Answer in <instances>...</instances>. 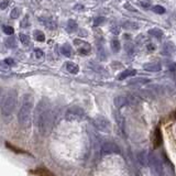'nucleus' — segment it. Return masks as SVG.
Instances as JSON below:
<instances>
[{
    "mask_svg": "<svg viewBox=\"0 0 176 176\" xmlns=\"http://www.w3.org/2000/svg\"><path fill=\"white\" fill-rule=\"evenodd\" d=\"M149 34L156 39H161L163 36V31L160 29H151V30H149Z\"/></svg>",
    "mask_w": 176,
    "mask_h": 176,
    "instance_id": "16",
    "label": "nucleus"
},
{
    "mask_svg": "<svg viewBox=\"0 0 176 176\" xmlns=\"http://www.w3.org/2000/svg\"><path fill=\"white\" fill-rule=\"evenodd\" d=\"M72 52H73V51H72V48H70L68 44H65V45L62 48V53H63L65 56H68V57L72 56Z\"/></svg>",
    "mask_w": 176,
    "mask_h": 176,
    "instance_id": "18",
    "label": "nucleus"
},
{
    "mask_svg": "<svg viewBox=\"0 0 176 176\" xmlns=\"http://www.w3.org/2000/svg\"><path fill=\"white\" fill-rule=\"evenodd\" d=\"M34 52H35V56H36V58H42L43 55H44V54H43V51L39 50V48H36Z\"/></svg>",
    "mask_w": 176,
    "mask_h": 176,
    "instance_id": "30",
    "label": "nucleus"
},
{
    "mask_svg": "<svg viewBox=\"0 0 176 176\" xmlns=\"http://www.w3.org/2000/svg\"><path fill=\"white\" fill-rule=\"evenodd\" d=\"M103 18H100V17H99V18H97V19H96V20H95L94 24H95V25H98L99 23L103 22Z\"/></svg>",
    "mask_w": 176,
    "mask_h": 176,
    "instance_id": "33",
    "label": "nucleus"
},
{
    "mask_svg": "<svg viewBox=\"0 0 176 176\" xmlns=\"http://www.w3.org/2000/svg\"><path fill=\"white\" fill-rule=\"evenodd\" d=\"M74 43L78 46V52L81 53L82 55H87V54H89V52H90V45H89V43L82 42V41L79 40H75Z\"/></svg>",
    "mask_w": 176,
    "mask_h": 176,
    "instance_id": "7",
    "label": "nucleus"
},
{
    "mask_svg": "<svg viewBox=\"0 0 176 176\" xmlns=\"http://www.w3.org/2000/svg\"><path fill=\"white\" fill-rule=\"evenodd\" d=\"M8 5H9V0H3V1H1L0 2V9H6V8L8 7Z\"/></svg>",
    "mask_w": 176,
    "mask_h": 176,
    "instance_id": "29",
    "label": "nucleus"
},
{
    "mask_svg": "<svg viewBox=\"0 0 176 176\" xmlns=\"http://www.w3.org/2000/svg\"><path fill=\"white\" fill-rule=\"evenodd\" d=\"M6 45H7L8 48H15V38L7 39V40H6Z\"/></svg>",
    "mask_w": 176,
    "mask_h": 176,
    "instance_id": "22",
    "label": "nucleus"
},
{
    "mask_svg": "<svg viewBox=\"0 0 176 176\" xmlns=\"http://www.w3.org/2000/svg\"><path fill=\"white\" fill-rule=\"evenodd\" d=\"M5 63L7 64V65L9 66V67H10V66H13V65H15V61H13L12 58H6V60H5Z\"/></svg>",
    "mask_w": 176,
    "mask_h": 176,
    "instance_id": "31",
    "label": "nucleus"
},
{
    "mask_svg": "<svg viewBox=\"0 0 176 176\" xmlns=\"http://www.w3.org/2000/svg\"><path fill=\"white\" fill-rule=\"evenodd\" d=\"M3 96H5V90H3L2 87H0V106H1V103H2Z\"/></svg>",
    "mask_w": 176,
    "mask_h": 176,
    "instance_id": "32",
    "label": "nucleus"
},
{
    "mask_svg": "<svg viewBox=\"0 0 176 176\" xmlns=\"http://www.w3.org/2000/svg\"><path fill=\"white\" fill-rule=\"evenodd\" d=\"M101 151L105 154H111V153L119 154L120 153V149L112 141H105L103 143V145H101Z\"/></svg>",
    "mask_w": 176,
    "mask_h": 176,
    "instance_id": "6",
    "label": "nucleus"
},
{
    "mask_svg": "<svg viewBox=\"0 0 176 176\" xmlns=\"http://www.w3.org/2000/svg\"><path fill=\"white\" fill-rule=\"evenodd\" d=\"M19 15H20V10H19V8H15L12 11H11V18L12 19H15V18L19 17Z\"/></svg>",
    "mask_w": 176,
    "mask_h": 176,
    "instance_id": "27",
    "label": "nucleus"
},
{
    "mask_svg": "<svg viewBox=\"0 0 176 176\" xmlns=\"http://www.w3.org/2000/svg\"><path fill=\"white\" fill-rule=\"evenodd\" d=\"M6 145L8 146L9 149H11L12 151H17L15 153H24V151H22V150H20V149H18L17 146H13V145H11L9 142H6Z\"/></svg>",
    "mask_w": 176,
    "mask_h": 176,
    "instance_id": "26",
    "label": "nucleus"
},
{
    "mask_svg": "<svg viewBox=\"0 0 176 176\" xmlns=\"http://www.w3.org/2000/svg\"><path fill=\"white\" fill-rule=\"evenodd\" d=\"M66 69H67V72L70 74H77L78 72H79V67H78V65L72 63V62L66 63Z\"/></svg>",
    "mask_w": 176,
    "mask_h": 176,
    "instance_id": "15",
    "label": "nucleus"
},
{
    "mask_svg": "<svg viewBox=\"0 0 176 176\" xmlns=\"http://www.w3.org/2000/svg\"><path fill=\"white\" fill-rule=\"evenodd\" d=\"M162 134H161V130L160 128L155 129V134H154V148H158V146L162 144Z\"/></svg>",
    "mask_w": 176,
    "mask_h": 176,
    "instance_id": "10",
    "label": "nucleus"
},
{
    "mask_svg": "<svg viewBox=\"0 0 176 176\" xmlns=\"http://www.w3.org/2000/svg\"><path fill=\"white\" fill-rule=\"evenodd\" d=\"M93 124L97 130L101 131V132H107L108 133L110 131V122L103 116H98L95 119H93Z\"/></svg>",
    "mask_w": 176,
    "mask_h": 176,
    "instance_id": "4",
    "label": "nucleus"
},
{
    "mask_svg": "<svg viewBox=\"0 0 176 176\" xmlns=\"http://www.w3.org/2000/svg\"><path fill=\"white\" fill-rule=\"evenodd\" d=\"M9 68H10V67H9V66L5 63V61L0 62V70H3V72H6V70H8Z\"/></svg>",
    "mask_w": 176,
    "mask_h": 176,
    "instance_id": "28",
    "label": "nucleus"
},
{
    "mask_svg": "<svg viewBox=\"0 0 176 176\" xmlns=\"http://www.w3.org/2000/svg\"><path fill=\"white\" fill-rule=\"evenodd\" d=\"M136 69H126V70H123L122 73L119 75L118 79L119 81H122V79H126V78L130 77V76H133L134 74H136Z\"/></svg>",
    "mask_w": 176,
    "mask_h": 176,
    "instance_id": "14",
    "label": "nucleus"
},
{
    "mask_svg": "<svg viewBox=\"0 0 176 176\" xmlns=\"http://www.w3.org/2000/svg\"><path fill=\"white\" fill-rule=\"evenodd\" d=\"M143 68L146 72H151V73H155V72H160L162 68L160 63H148L143 66Z\"/></svg>",
    "mask_w": 176,
    "mask_h": 176,
    "instance_id": "8",
    "label": "nucleus"
},
{
    "mask_svg": "<svg viewBox=\"0 0 176 176\" xmlns=\"http://www.w3.org/2000/svg\"><path fill=\"white\" fill-rule=\"evenodd\" d=\"M111 48H112L113 52H119L120 51V42L118 40H113L111 42Z\"/></svg>",
    "mask_w": 176,
    "mask_h": 176,
    "instance_id": "20",
    "label": "nucleus"
},
{
    "mask_svg": "<svg viewBox=\"0 0 176 176\" xmlns=\"http://www.w3.org/2000/svg\"><path fill=\"white\" fill-rule=\"evenodd\" d=\"M34 38L36 41H39V42H43V41L45 40V35H44V33L41 32V31H34Z\"/></svg>",
    "mask_w": 176,
    "mask_h": 176,
    "instance_id": "17",
    "label": "nucleus"
},
{
    "mask_svg": "<svg viewBox=\"0 0 176 176\" xmlns=\"http://www.w3.org/2000/svg\"><path fill=\"white\" fill-rule=\"evenodd\" d=\"M76 28H77V23L75 22V21L73 20H69L67 22V31H69V32H73V31L76 30Z\"/></svg>",
    "mask_w": 176,
    "mask_h": 176,
    "instance_id": "19",
    "label": "nucleus"
},
{
    "mask_svg": "<svg viewBox=\"0 0 176 176\" xmlns=\"http://www.w3.org/2000/svg\"><path fill=\"white\" fill-rule=\"evenodd\" d=\"M148 48H149V50L153 51V50H154V48H154V46L152 45V44H149V45H148Z\"/></svg>",
    "mask_w": 176,
    "mask_h": 176,
    "instance_id": "34",
    "label": "nucleus"
},
{
    "mask_svg": "<svg viewBox=\"0 0 176 176\" xmlns=\"http://www.w3.org/2000/svg\"><path fill=\"white\" fill-rule=\"evenodd\" d=\"M139 161L142 165L146 166L149 164V161H150V156H149V153L146 151H142L140 154H139Z\"/></svg>",
    "mask_w": 176,
    "mask_h": 176,
    "instance_id": "12",
    "label": "nucleus"
},
{
    "mask_svg": "<svg viewBox=\"0 0 176 176\" xmlns=\"http://www.w3.org/2000/svg\"><path fill=\"white\" fill-rule=\"evenodd\" d=\"M32 174L34 176H54L53 175V173H51L48 170L46 169H36L34 170V171L32 172Z\"/></svg>",
    "mask_w": 176,
    "mask_h": 176,
    "instance_id": "11",
    "label": "nucleus"
},
{
    "mask_svg": "<svg viewBox=\"0 0 176 176\" xmlns=\"http://www.w3.org/2000/svg\"><path fill=\"white\" fill-rule=\"evenodd\" d=\"M85 111L81 107H70L66 111V120L74 121V120H82L85 117Z\"/></svg>",
    "mask_w": 176,
    "mask_h": 176,
    "instance_id": "5",
    "label": "nucleus"
},
{
    "mask_svg": "<svg viewBox=\"0 0 176 176\" xmlns=\"http://www.w3.org/2000/svg\"><path fill=\"white\" fill-rule=\"evenodd\" d=\"M55 116L51 110V105L46 98L39 103L34 111V123L39 130V133L43 136H48L54 126Z\"/></svg>",
    "mask_w": 176,
    "mask_h": 176,
    "instance_id": "1",
    "label": "nucleus"
},
{
    "mask_svg": "<svg viewBox=\"0 0 176 176\" xmlns=\"http://www.w3.org/2000/svg\"><path fill=\"white\" fill-rule=\"evenodd\" d=\"M152 10H153V12L157 13V15H163V13H165V8L162 7V6H154V7L152 8Z\"/></svg>",
    "mask_w": 176,
    "mask_h": 176,
    "instance_id": "21",
    "label": "nucleus"
},
{
    "mask_svg": "<svg viewBox=\"0 0 176 176\" xmlns=\"http://www.w3.org/2000/svg\"><path fill=\"white\" fill-rule=\"evenodd\" d=\"M32 108H33V96L25 94L22 98V103L18 112V122L23 128H29L32 121Z\"/></svg>",
    "mask_w": 176,
    "mask_h": 176,
    "instance_id": "2",
    "label": "nucleus"
},
{
    "mask_svg": "<svg viewBox=\"0 0 176 176\" xmlns=\"http://www.w3.org/2000/svg\"><path fill=\"white\" fill-rule=\"evenodd\" d=\"M17 101H18L17 90L9 89L7 93H5L2 103H1V106H0L1 115L5 117L11 116L13 113V111H15V107H17Z\"/></svg>",
    "mask_w": 176,
    "mask_h": 176,
    "instance_id": "3",
    "label": "nucleus"
},
{
    "mask_svg": "<svg viewBox=\"0 0 176 176\" xmlns=\"http://www.w3.org/2000/svg\"><path fill=\"white\" fill-rule=\"evenodd\" d=\"M3 32H5L7 35H12L13 33H15V30H13L12 27H9V25H6V27H3Z\"/></svg>",
    "mask_w": 176,
    "mask_h": 176,
    "instance_id": "23",
    "label": "nucleus"
},
{
    "mask_svg": "<svg viewBox=\"0 0 176 176\" xmlns=\"http://www.w3.org/2000/svg\"><path fill=\"white\" fill-rule=\"evenodd\" d=\"M113 103H115V106H116L117 108H122L123 106L127 105V99L123 96H118V97H116V98L113 99Z\"/></svg>",
    "mask_w": 176,
    "mask_h": 176,
    "instance_id": "13",
    "label": "nucleus"
},
{
    "mask_svg": "<svg viewBox=\"0 0 176 176\" xmlns=\"http://www.w3.org/2000/svg\"><path fill=\"white\" fill-rule=\"evenodd\" d=\"M20 41L23 43V44H29V42H30V39H29V36L27 34H23V33H21L20 34Z\"/></svg>",
    "mask_w": 176,
    "mask_h": 176,
    "instance_id": "25",
    "label": "nucleus"
},
{
    "mask_svg": "<svg viewBox=\"0 0 176 176\" xmlns=\"http://www.w3.org/2000/svg\"><path fill=\"white\" fill-rule=\"evenodd\" d=\"M39 20L43 23V24L45 25L48 29H51V30H55L56 29V23L51 19V18H45V19H43V18H40Z\"/></svg>",
    "mask_w": 176,
    "mask_h": 176,
    "instance_id": "9",
    "label": "nucleus"
},
{
    "mask_svg": "<svg viewBox=\"0 0 176 176\" xmlns=\"http://www.w3.org/2000/svg\"><path fill=\"white\" fill-rule=\"evenodd\" d=\"M116 119H117V122H118L119 127H121V128H123V124H124V120H123V117L121 116V115H119V113H116Z\"/></svg>",
    "mask_w": 176,
    "mask_h": 176,
    "instance_id": "24",
    "label": "nucleus"
}]
</instances>
